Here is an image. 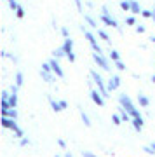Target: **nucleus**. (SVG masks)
Here are the masks:
<instances>
[{
    "label": "nucleus",
    "mask_w": 155,
    "mask_h": 157,
    "mask_svg": "<svg viewBox=\"0 0 155 157\" xmlns=\"http://www.w3.org/2000/svg\"><path fill=\"white\" fill-rule=\"evenodd\" d=\"M120 103L124 105V107H126V110H127V112L131 113L133 117L139 119V113H138V110H136V108L133 107V103H131V100H129V98H127L126 94H122V96H120Z\"/></svg>",
    "instance_id": "1"
},
{
    "label": "nucleus",
    "mask_w": 155,
    "mask_h": 157,
    "mask_svg": "<svg viewBox=\"0 0 155 157\" xmlns=\"http://www.w3.org/2000/svg\"><path fill=\"white\" fill-rule=\"evenodd\" d=\"M93 77H94L96 80V84H98V87L101 89V94H106V89H105V86H103V80H101V77L98 75L96 72H93Z\"/></svg>",
    "instance_id": "2"
},
{
    "label": "nucleus",
    "mask_w": 155,
    "mask_h": 157,
    "mask_svg": "<svg viewBox=\"0 0 155 157\" xmlns=\"http://www.w3.org/2000/svg\"><path fill=\"white\" fill-rule=\"evenodd\" d=\"M63 51L66 52V54H68V58H70V59L73 61V52H72V40H66V42H65V47H63Z\"/></svg>",
    "instance_id": "3"
},
{
    "label": "nucleus",
    "mask_w": 155,
    "mask_h": 157,
    "mask_svg": "<svg viewBox=\"0 0 155 157\" xmlns=\"http://www.w3.org/2000/svg\"><path fill=\"white\" fill-rule=\"evenodd\" d=\"M85 37H87V39H89V42H91V45H93V49H94L96 52H98V54H100V45L96 44V40H94V37H93V35L89 33V32H85Z\"/></svg>",
    "instance_id": "4"
},
{
    "label": "nucleus",
    "mask_w": 155,
    "mask_h": 157,
    "mask_svg": "<svg viewBox=\"0 0 155 157\" xmlns=\"http://www.w3.org/2000/svg\"><path fill=\"white\" fill-rule=\"evenodd\" d=\"M94 59H96V63H100L101 67L105 68V70H108V65H106V61H105V59H103V58L100 56V54H98V52L94 54Z\"/></svg>",
    "instance_id": "5"
},
{
    "label": "nucleus",
    "mask_w": 155,
    "mask_h": 157,
    "mask_svg": "<svg viewBox=\"0 0 155 157\" xmlns=\"http://www.w3.org/2000/svg\"><path fill=\"white\" fill-rule=\"evenodd\" d=\"M4 126H6V128H12V129H16L17 133H19V129L16 128V124L12 122V121H9L7 117H4ZM19 135H21V133H19Z\"/></svg>",
    "instance_id": "6"
},
{
    "label": "nucleus",
    "mask_w": 155,
    "mask_h": 157,
    "mask_svg": "<svg viewBox=\"0 0 155 157\" xmlns=\"http://www.w3.org/2000/svg\"><path fill=\"white\" fill-rule=\"evenodd\" d=\"M51 67H52V70H54L59 77H63V72H61V68H59V65H58V61H51Z\"/></svg>",
    "instance_id": "7"
},
{
    "label": "nucleus",
    "mask_w": 155,
    "mask_h": 157,
    "mask_svg": "<svg viewBox=\"0 0 155 157\" xmlns=\"http://www.w3.org/2000/svg\"><path fill=\"white\" fill-rule=\"evenodd\" d=\"M93 100H94L96 103H98V105H103V100H101V96L98 94L96 91H93Z\"/></svg>",
    "instance_id": "8"
},
{
    "label": "nucleus",
    "mask_w": 155,
    "mask_h": 157,
    "mask_svg": "<svg viewBox=\"0 0 155 157\" xmlns=\"http://www.w3.org/2000/svg\"><path fill=\"white\" fill-rule=\"evenodd\" d=\"M115 87H119V77H113L110 80V89H115Z\"/></svg>",
    "instance_id": "9"
},
{
    "label": "nucleus",
    "mask_w": 155,
    "mask_h": 157,
    "mask_svg": "<svg viewBox=\"0 0 155 157\" xmlns=\"http://www.w3.org/2000/svg\"><path fill=\"white\" fill-rule=\"evenodd\" d=\"M103 21H105L106 25H110V26H117V23L113 21V19H110L108 16H103Z\"/></svg>",
    "instance_id": "10"
},
{
    "label": "nucleus",
    "mask_w": 155,
    "mask_h": 157,
    "mask_svg": "<svg viewBox=\"0 0 155 157\" xmlns=\"http://www.w3.org/2000/svg\"><path fill=\"white\" fill-rule=\"evenodd\" d=\"M141 124H143L141 117H139V119H134V128H136V129H141Z\"/></svg>",
    "instance_id": "11"
},
{
    "label": "nucleus",
    "mask_w": 155,
    "mask_h": 157,
    "mask_svg": "<svg viewBox=\"0 0 155 157\" xmlns=\"http://www.w3.org/2000/svg\"><path fill=\"white\" fill-rule=\"evenodd\" d=\"M139 103H141V105H148V100H146L145 96H139Z\"/></svg>",
    "instance_id": "12"
},
{
    "label": "nucleus",
    "mask_w": 155,
    "mask_h": 157,
    "mask_svg": "<svg viewBox=\"0 0 155 157\" xmlns=\"http://www.w3.org/2000/svg\"><path fill=\"white\" fill-rule=\"evenodd\" d=\"M16 80H17V86H21V84H23V75H21V73H17Z\"/></svg>",
    "instance_id": "13"
},
{
    "label": "nucleus",
    "mask_w": 155,
    "mask_h": 157,
    "mask_svg": "<svg viewBox=\"0 0 155 157\" xmlns=\"http://www.w3.org/2000/svg\"><path fill=\"white\" fill-rule=\"evenodd\" d=\"M112 58H113L115 61H119V52H117V51H112Z\"/></svg>",
    "instance_id": "14"
},
{
    "label": "nucleus",
    "mask_w": 155,
    "mask_h": 157,
    "mask_svg": "<svg viewBox=\"0 0 155 157\" xmlns=\"http://www.w3.org/2000/svg\"><path fill=\"white\" fill-rule=\"evenodd\" d=\"M11 105H12V107H16V94L11 96Z\"/></svg>",
    "instance_id": "15"
},
{
    "label": "nucleus",
    "mask_w": 155,
    "mask_h": 157,
    "mask_svg": "<svg viewBox=\"0 0 155 157\" xmlns=\"http://www.w3.org/2000/svg\"><path fill=\"white\" fill-rule=\"evenodd\" d=\"M9 4H11V7H12V9H19V7H17V4L14 2V0H9Z\"/></svg>",
    "instance_id": "16"
},
{
    "label": "nucleus",
    "mask_w": 155,
    "mask_h": 157,
    "mask_svg": "<svg viewBox=\"0 0 155 157\" xmlns=\"http://www.w3.org/2000/svg\"><path fill=\"white\" fill-rule=\"evenodd\" d=\"M82 119H84V122L89 126V119H87V115H85V113H82Z\"/></svg>",
    "instance_id": "17"
},
{
    "label": "nucleus",
    "mask_w": 155,
    "mask_h": 157,
    "mask_svg": "<svg viewBox=\"0 0 155 157\" xmlns=\"http://www.w3.org/2000/svg\"><path fill=\"white\" fill-rule=\"evenodd\" d=\"M122 9H126V11L129 9V4H127V2H122Z\"/></svg>",
    "instance_id": "18"
},
{
    "label": "nucleus",
    "mask_w": 155,
    "mask_h": 157,
    "mask_svg": "<svg viewBox=\"0 0 155 157\" xmlns=\"http://www.w3.org/2000/svg\"><path fill=\"white\" fill-rule=\"evenodd\" d=\"M84 157H94L93 154H89V152H84Z\"/></svg>",
    "instance_id": "19"
}]
</instances>
